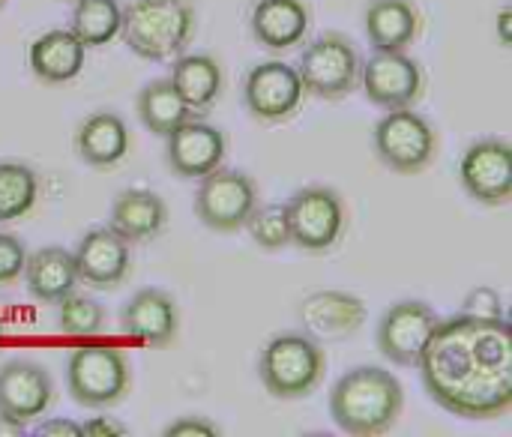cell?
I'll use <instances>...</instances> for the list:
<instances>
[{
	"label": "cell",
	"mask_w": 512,
	"mask_h": 437,
	"mask_svg": "<svg viewBox=\"0 0 512 437\" xmlns=\"http://www.w3.org/2000/svg\"><path fill=\"white\" fill-rule=\"evenodd\" d=\"M3 3H6V0H0V9H3Z\"/></svg>",
	"instance_id": "obj_37"
},
{
	"label": "cell",
	"mask_w": 512,
	"mask_h": 437,
	"mask_svg": "<svg viewBox=\"0 0 512 437\" xmlns=\"http://www.w3.org/2000/svg\"><path fill=\"white\" fill-rule=\"evenodd\" d=\"M258 207V189L255 180L243 171L216 168L207 177H201V186L195 192V216L204 228L216 234H234L246 228L252 210Z\"/></svg>",
	"instance_id": "obj_7"
},
{
	"label": "cell",
	"mask_w": 512,
	"mask_h": 437,
	"mask_svg": "<svg viewBox=\"0 0 512 437\" xmlns=\"http://www.w3.org/2000/svg\"><path fill=\"white\" fill-rule=\"evenodd\" d=\"M327 372V357L321 342L306 333L273 336L258 357V378L264 390L279 402H297L318 390Z\"/></svg>",
	"instance_id": "obj_4"
},
{
	"label": "cell",
	"mask_w": 512,
	"mask_h": 437,
	"mask_svg": "<svg viewBox=\"0 0 512 437\" xmlns=\"http://www.w3.org/2000/svg\"><path fill=\"white\" fill-rule=\"evenodd\" d=\"M165 138H168V150H165L168 165L177 177H186V180L207 177L210 171H216L225 162V153H228L225 135L216 126L195 120V117L180 123Z\"/></svg>",
	"instance_id": "obj_15"
},
{
	"label": "cell",
	"mask_w": 512,
	"mask_h": 437,
	"mask_svg": "<svg viewBox=\"0 0 512 437\" xmlns=\"http://www.w3.org/2000/svg\"><path fill=\"white\" fill-rule=\"evenodd\" d=\"M138 117H141V123L153 135H162L165 138L180 123L192 120L195 111L177 93V87L171 84V78H156V81L144 84V90L138 93Z\"/></svg>",
	"instance_id": "obj_26"
},
{
	"label": "cell",
	"mask_w": 512,
	"mask_h": 437,
	"mask_svg": "<svg viewBox=\"0 0 512 437\" xmlns=\"http://www.w3.org/2000/svg\"><path fill=\"white\" fill-rule=\"evenodd\" d=\"M222 81V66L210 54H183L171 69V84L195 114L207 111L219 99Z\"/></svg>",
	"instance_id": "obj_25"
},
{
	"label": "cell",
	"mask_w": 512,
	"mask_h": 437,
	"mask_svg": "<svg viewBox=\"0 0 512 437\" xmlns=\"http://www.w3.org/2000/svg\"><path fill=\"white\" fill-rule=\"evenodd\" d=\"M24 435H27L24 423H15V420H9V417H0V437H24Z\"/></svg>",
	"instance_id": "obj_36"
},
{
	"label": "cell",
	"mask_w": 512,
	"mask_h": 437,
	"mask_svg": "<svg viewBox=\"0 0 512 437\" xmlns=\"http://www.w3.org/2000/svg\"><path fill=\"white\" fill-rule=\"evenodd\" d=\"M405 408V390L393 372L360 366L330 390V417L339 432L354 437L387 435Z\"/></svg>",
	"instance_id": "obj_2"
},
{
	"label": "cell",
	"mask_w": 512,
	"mask_h": 437,
	"mask_svg": "<svg viewBox=\"0 0 512 437\" xmlns=\"http://www.w3.org/2000/svg\"><path fill=\"white\" fill-rule=\"evenodd\" d=\"M39 198V177L24 162H0V222L21 219Z\"/></svg>",
	"instance_id": "obj_28"
},
{
	"label": "cell",
	"mask_w": 512,
	"mask_h": 437,
	"mask_svg": "<svg viewBox=\"0 0 512 437\" xmlns=\"http://www.w3.org/2000/svg\"><path fill=\"white\" fill-rule=\"evenodd\" d=\"M300 327L315 342H339L354 336L366 321V306L348 291H315L297 309Z\"/></svg>",
	"instance_id": "obj_17"
},
{
	"label": "cell",
	"mask_w": 512,
	"mask_h": 437,
	"mask_svg": "<svg viewBox=\"0 0 512 437\" xmlns=\"http://www.w3.org/2000/svg\"><path fill=\"white\" fill-rule=\"evenodd\" d=\"M129 432L117 423V420H105V417H93L87 423H81V437H126Z\"/></svg>",
	"instance_id": "obj_33"
},
{
	"label": "cell",
	"mask_w": 512,
	"mask_h": 437,
	"mask_svg": "<svg viewBox=\"0 0 512 437\" xmlns=\"http://www.w3.org/2000/svg\"><path fill=\"white\" fill-rule=\"evenodd\" d=\"M75 153L90 168H114L129 153V129L120 114H90L75 132Z\"/></svg>",
	"instance_id": "obj_23"
},
{
	"label": "cell",
	"mask_w": 512,
	"mask_h": 437,
	"mask_svg": "<svg viewBox=\"0 0 512 437\" xmlns=\"http://www.w3.org/2000/svg\"><path fill=\"white\" fill-rule=\"evenodd\" d=\"M132 372L111 345H78L66 360V387L81 408H111L126 399Z\"/></svg>",
	"instance_id": "obj_5"
},
{
	"label": "cell",
	"mask_w": 512,
	"mask_h": 437,
	"mask_svg": "<svg viewBox=\"0 0 512 437\" xmlns=\"http://www.w3.org/2000/svg\"><path fill=\"white\" fill-rule=\"evenodd\" d=\"M36 437H81V426L72 423V420H45L33 429Z\"/></svg>",
	"instance_id": "obj_34"
},
{
	"label": "cell",
	"mask_w": 512,
	"mask_h": 437,
	"mask_svg": "<svg viewBox=\"0 0 512 437\" xmlns=\"http://www.w3.org/2000/svg\"><path fill=\"white\" fill-rule=\"evenodd\" d=\"M438 324H441V318L429 303L402 300V303L390 306L375 333L381 357H387L393 366H405V369L417 366L423 351L429 348Z\"/></svg>",
	"instance_id": "obj_10"
},
{
	"label": "cell",
	"mask_w": 512,
	"mask_h": 437,
	"mask_svg": "<svg viewBox=\"0 0 512 437\" xmlns=\"http://www.w3.org/2000/svg\"><path fill=\"white\" fill-rule=\"evenodd\" d=\"M54 306H57V327L66 336H96L105 327V309L90 297L72 291Z\"/></svg>",
	"instance_id": "obj_29"
},
{
	"label": "cell",
	"mask_w": 512,
	"mask_h": 437,
	"mask_svg": "<svg viewBox=\"0 0 512 437\" xmlns=\"http://www.w3.org/2000/svg\"><path fill=\"white\" fill-rule=\"evenodd\" d=\"M195 33L192 0H132L123 6L120 36L144 60L177 57Z\"/></svg>",
	"instance_id": "obj_3"
},
{
	"label": "cell",
	"mask_w": 512,
	"mask_h": 437,
	"mask_svg": "<svg viewBox=\"0 0 512 437\" xmlns=\"http://www.w3.org/2000/svg\"><path fill=\"white\" fill-rule=\"evenodd\" d=\"M291 243L306 252H327L345 231V201L333 186H303L285 204Z\"/></svg>",
	"instance_id": "obj_8"
},
{
	"label": "cell",
	"mask_w": 512,
	"mask_h": 437,
	"mask_svg": "<svg viewBox=\"0 0 512 437\" xmlns=\"http://www.w3.org/2000/svg\"><path fill=\"white\" fill-rule=\"evenodd\" d=\"M420 30V12L411 0H372L366 6V36L375 51H405Z\"/></svg>",
	"instance_id": "obj_24"
},
{
	"label": "cell",
	"mask_w": 512,
	"mask_h": 437,
	"mask_svg": "<svg viewBox=\"0 0 512 437\" xmlns=\"http://www.w3.org/2000/svg\"><path fill=\"white\" fill-rule=\"evenodd\" d=\"M309 30V9L303 0H258L252 9V36L258 45L285 51L303 42Z\"/></svg>",
	"instance_id": "obj_21"
},
{
	"label": "cell",
	"mask_w": 512,
	"mask_h": 437,
	"mask_svg": "<svg viewBox=\"0 0 512 437\" xmlns=\"http://www.w3.org/2000/svg\"><path fill=\"white\" fill-rule=\"evenodd\" d=\"M420 378L435 405L462 420H498L512 411L510 321L462 312L441 321L423 351Z\"/></svg>",
	"instance_id": "obj_1"
},
{
	"label": "cell",
	"mask_w": 512,
	"mask_h": 437,
	"mask_svg": "<svg viewBox=\"0 0 512 437\" xmlns=\"http://www.w3.org/2000/svg\"><path fill=\"white\" fill-rule=\"evenodd\" d=\"M21 279L27 285V294L39 303H57L78 288V270L72 252L60 246H45L27 255Z\"/></svg>",
	"instance_id": "obj_20"
},
{
	"label": "cell",
	"mask_w": 512,
	"mask_h": 437,
	"mask_svg": "<svg viewBox=\"0 0 512 437\" xmlns=\"http://www.w3.org/2000/svg\"><path fill=\"white\" fill-rule=\"evenodd\" d=\"M372 144H375L378 159L390 171L420 174L435 159L438 135L432 129V123L408 105V108H393L378 120Z\"/></svg>",
	"instance_id": "obj_6"
},
{
	"label": "cell",
	"mask_w": 512,
	"mask_h": 437,
	"mask_svg": "<svg viewBox=\"0 0 512 437\" xmlns=\"http://www.w3.org/2000/svg\"><path fill=\"white\" fill-rule=\"evenodd\" d=\"M360 84L366 99L378 108H408L423 93V69L405 51H375L360 63Z\"/></svg>",
	"instance_id": "obj_13"
},
{
	"label": "cell",
	"mask_w": 512,
	"mask_h": 437,
	"mask_svg": "<svg viewBox=\"0 0 512 437\" xmlns=\"http://www.w3.org/2000/svg\"><path fill=\"white\" fill-rule=\"evenodd\" d=\"M165 437H216L219 429L210 423V420H201V417H183V420H174L165 432Z\"/></svg>",
	"instance_id": "obj_32"
},
{
	"label": "cell",
	"mask_w": 512,
	"mask_h": 437,
	"mask_svg": "<svg viewBox=\"0 0 512 437\" xmlns=\"http://www.w3.org/2000/svg\"><path fill=\"white\" fill-rule=\"evenodd\" d=\"M123 6L117 0H75L69 30L81 39L84 48L108 45L120 36Z\"/></svg>",
	"instance_id": "obj_27"
},
{
	"label": "cell",
	"mask_w": 512,
	"mask_h": 437,
	"mask_svg": "<svg viewBox=\"0 0 512 437\" xmlns=\"http://www.w3.org/2000/svg\"><path fill=\"white\" fill-rule=\"evenodd\" d=\"M54 402L51 375L33 360H9L0 366V417L33 423Z\"/></svg>",
	"instance_id": "obj_14"
},
{
	"label": "cell",
	"mask_w": 512,
	"mask_h": 437,
	"mask_svg": "<svg viewBox=\"0 0 512 437\" xmlns=\"http://www.w3.org/2000/svg\"><path fill=\"white\" fill-rule=\"evenodd\" d=\"M510 18H512V9H501V15H498V39H501V45H512L510 39Z\"/></svg>",
	"instance_id": "obj_35"
},
{
	"label": "cell",
	"mask_w": 512,
	"mask_h": 437,
	"mask_svg": "<svg viewBox=\"0 0 512 437\" xmlns=\"http://www.w3.org/2000/svg\"><path fill=\"white\" fill-rule=\"evenodd\" d=\"M306 87L297 66L282 60H264L252 66L243 81V102L249 114L261 123H282L303 105Z\"/></svg>",
	"instance_id": "obj_11"
},
{
	"label": "cell",
	"mask_w": 512,
	"mask_h": 437,
	"mask_svg": "<svg viewBox=\"0 0 512 437\" xmlns=\"http://www.w3.org/2000/svg\"><path fill=\"white\" fill-rule=\"evenodd\" d=\"M120 327L129 339H138L150 348H168L180 330V312L171 294L159 288L138 291L120 312Z\"/></svg>",
	"instance_id": "obj_18"
},
{
	"label": "cell",
	"mask_w": 512,
	"mask_h": 437,
	"mask_svg": "<svg viewBox=\"0 0 512 437\" xmlns=\"http://www.w3.org/2000/svg\"><path fill=\"white\" fill-rule=\"evenodd\" d=\"M78 282L111 291L129 276V243L111 228H90L72 252Z\"/></svg>",
	"instance_id": "obj_16"
},
{
	"label": "cell",
	"mask_w": 512,
	"mask_h": 437,
	"mask_svg": "<svg viewBox=\"0 0 512 437\" xmlns=\"http://www.w3.org/2000/svg\"><path fill=\"white\" fill-rule=\"evenodd\" d=\"M168 222L165 201L150 189H126L111 204V222L108 228L120 234L126 243H144L162 234Z\"/></svg>",
	"instance_id": "obj_19"
},
{
	"label": "cell",
	"mask_w": 512,
	"mask_h": 437,
	"mask_svg": "<svg viewBox=\"0 0 512 437\" xmlns=\"http://www.w3.org/2000/svg\"><path fill=\"white\" fill-rule=\"evenodd\" d=\"M27 261V249L15 234H0V288L21 279Z\"/></svg>",
	"instance_id": "obj_31"
},
{
	"label": "cell",
	"mask_w": 512,
	"mask_h": 437,
	"mask_svg": "<svg viewBox=\"0 0 512 437\" xmlns=\"http://www.w3.org/2000/svg\"><path fill=\"white\" fill-rule=\"evenodd\" d=\"M297 72L306 93H315L321 99H342L360 81V57L345 36L324 33L303 51Z\"/></svg>",
	"instance_id": "obj_9"
},
{
	"label": "cell",
	"mask_w": 512,
	"mask_h": 437,
	"mask_svg": "<svg viewBox=\"0 0 512 437\" xmlns=\"http://www.w3.org/2000/svg\"><path fill=\"white\" fill-rule=\"evenodd\" d=\"M84 57H87V48L72 30H48L27 51V63L33 75L45 84L72 81L81 72Z\"/></svg>",
	"instance_id": "obj_22"
},
{
	"label": "cell",
	"mask_w": 512,
	"mask_h": 437,
	"mask_svg": "<svg viewBox=\"0 0 512 437\" xmlns=\"http://www.w3.org/2000/svg\"><path fill=\"white\" fill-rule=\"evenodd\" d=\"M249 234L252 240L267 249V252H276V249H285L291 243V228H288V213H285V204H267V207H255L252 216H249Z\"/></svg>",
	"instance_id": "obj_30"
},
{
	"label": "cell",
	"mask_w": 512,
	"mask_h": 437,
	"mask_svg": "<svg viewBox=\"0 0 512 437\" xmlns=\"http://www.w3.org/2000/svg\"><path fill=\"white\" fill-rule=\"evenodd\" d=\"M459 180L465 192L486 204L504 207L512 201V147L507 138L474 141L459 162Z\"/></svg>",
	"instance_id": "obj_12"
}]
</instances>
